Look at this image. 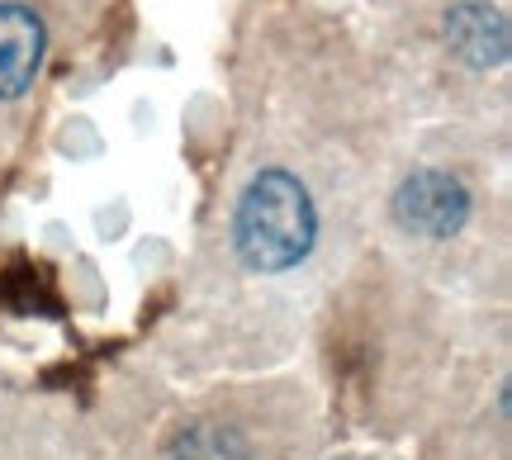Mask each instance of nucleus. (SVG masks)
I'll return each mask as SVG.
<instances>
[{
	"label": "nucleus",
	"mask_w": 512,
	"mask_h": 460,
	"mask_svg": "<svg viewBox=\"0 0 512 460\" xmlns=\"http://www.w3.org/2000/svg\"><path fill=\"white\" fill-rule=\"evenodd\" d=\"M446 38L470 67H498L508 57V19L494 5H456L446 15Z\"/></svg>",
	"instance_id": "4"
},
{
	"label": "nucleus",
	"mask_w": 512,
	"mask_h": 460,
	"mask_svg": "<svg viewBox=\"0 0 512 460\" xmlns=\"http://www.w3.org/2000/svg\"><path fill=\"white\" fill-rule=\"evenodd\" d=\"M394 214L408 233L422 238H451L470 219V190L451 176V171H413L394 195Z\"/></svg>",
	"instance_id": "2"
},
{
	"label": "nucleus",
	"mask_w": 512,
	"mask_h": 460,
	"mask_svg": "<svg viewBox=\"0 0 512 460\" xmlns=\"http://www.w3.org/2000/svg\"><path fill=\"white\" fill-rule=\"evenodd\" d=\"M171 460H252V446L233 423H190L171 442Z\"/></svg>",
	"instance_id": "5"
},
{
	"label": "nucleus",
	"mask_w": 512,
	"mask_h": 460,
	"mask_svg": "<svg viewBox=\"0 0 512 460\" xmlns=\"http://www.w3.org/2000/svg\"><path fill=\"white\" fill-rule=\"evenodd\" d=\"M43 62V24L24 5H0V100H15L34 86Z\"/></svg>",
	"instance_id": "3"
},
{
	"label": "nucleus",
	"mask_w": 512,
	"mask_h": 460,
	"mask_svg": "<svg viewBox=\"0 0 512 460\" xmlns=\"http://www.w3.org/2000/svg\"><path fill=\"white\" fill-rule=\"evenodd\" d=\"M313 233H318L313 200L290 171L271 166L247 185L238 219H233V242H238V257L252 271H290V266H299L309 257Z\"/></svg>",
	"instance_id": "1"
}]
</instances>
